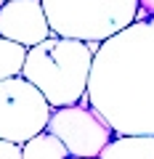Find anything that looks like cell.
<instances>
[{
	"mask_svg": "<svg viewBox=\"0 0 154 159\" xmlns=\"http://www.w3.org/2000/svg\"><path fill=\"white\" fill-rule=\"evenodd\" d=\"M53 106L21 74L0 80V138L19 146L48 127Z\"/></svg>",
	"mask_w": 154,
	"mask_h": 159,
	"instance_id": "277c9868",
	"label": "cell"
},
{
	"mask_svg": "<svg viewBox=\"0 0 154 159\" xmlns=\"http://www.w3.org/2000/svg\"><path fill=\"white\" fill-rule=\"evenodd\" d=\"M69 159H74V157H69Z\"/></svg>",
	"mask_w": 154,
	"mask_h": 159,
	"instance_id": "4fadbf2b",
	"label": "cell"
},
{
	"mask_svg": "<svg viewBox=\"0 0 154 159\" xmlns=\"http://www.w3.org/2000/svg\"><path fill=\"white\" fill-rule=\"evenodd\" d=\"M0 159H21V146L0 138Z\"/></svg>",
	"mask_w": 154,
	"mask_h": 159,
	"instance_id": "30bf717a",
	"label": "cell"
},
{
	"mask_svg": "<svg viewBox=\"0 0 154 159\" xmlns=\"http://www.w3.org/2000/svg\"><path fill=\"white\" fill-rule=\"evenodd\" d=\"M91 69L93 53L85 43L51 34L27 51L21 77L29 80L53 109H61L82 101Z\"/></svg>",
	"mask_w": 154,
	"mask_h": 159,
	"instance_id": "7a4b0ae2",
	"label": "cell"
},
{
	"mask_svg": "<svg viewBox=\"0 0 154 159\" xmlns=\"http://www.w3.org/2000/svg\"><path fill=\"white\" fill-rule=\"evenodd\" d=\"M45 130L56 135L67 146L69 157L74 159H98V154L114 138V130L85 101L74 103V106L53 109Z\"/></svg>",
	"mask_w": 154,
	"mask_h": 159,
	"instance_id": "5b68a950",
	"label": "cell"
},
{
	"mask_svg": "<svg viewBox=\"0 0 154 159\" xmlns=\"http://www.w3.org/2000/svg\"><path fill=\"white\" fill-rule=\"evenodd\" d=\"M56 37L104 43L138 19V0H43Z\"/></svg>",
	"mask_w": 154,
	"mask_h": 159,
	"instance_id": "3957f363",
	"label": "cell"
},
{
	"mask_svg": "<svg viewBox=\"0 0 154 159\" xmlns=\"http://www.w3.org/2000/svg\"><path fill=\"white\" fill-rule=\"evenodd\" d=\"M98 159H154V135H114Z\"/></svg>",
	"mask_w": 154,
	"mask_h": 159,
	"instance_id": "52a82bcc",
	"label": "cell"
},
{
	"mask_svg": "<svg viewBox=\"0 0 154 159\" xmlns=\"http://www.w3.org/2000/svg\"><path fill=\"white\" fill-rule=\"evenodd\" d=\"M51 34L43 0H8L0 6V37L13 40L24 48H35Z\"/></svg>",
	"mask_w": 154,
	"mask_h": 159,
	"instance_id": "8992f818",
	"label": "cell"
},
{
	"mask_svg": "<svg viewBox=\"0 0 154 159\" xmlns=\"http://www.w3.org/2000/svg\"><path fill=\"white\" fill-rule=\"evenodd\" d=\"M82 101L114 135H154V16L101 43Z\"/></svg>",
	"mask_w": 154,
	"mask_h": 159,
	"instance_id": "6da1fadb",
	"label": "cell"
},
{
	"mask_svg": "<svg viewBox=\"0 0 154 159\" xmlns=\"http://www.w3.org/2000/svg\"><path fill=\"white\" fill-rule=\"evenodd\" d=\"M138 8H141L146 16H154V0H138Z\"/></svg>",
	"mask_w": 154,
	"mask_h": 159,
	"instance_id": "8fae6325",
	"label": "cell"
},
{
	"mask_svg": "<svg viewBox=\"0 0 154 159\" xmlns=\"http://www.w3.org/2000/svg\"><path fill=\"white\" fill-rule=\"evenodd\" d=\"M27 51L29 48L19 45L13 40L0 37V80H11L21 74L24 61H27Z\"/></svg>",
	"mask_w": 154,
	"mask_h": 159,
	"instance_id": "9c48e42d",
	"label": "cell"
},
{
	"mask_svg": "<svg viewBox=\"0 0 154 159\" xmlns=\"http://www.w3.org/2000/svg\"><path fill=\"white\" fill-rule=\"evenodd\" d=\"M21 159H69V151L56 135L43 130L21 146Z\"/></svg>",
	"mask_w": 154,
	"mask_h": 159,
	"instance_id": "ba28073f",
	"label": "cell"
},
{
	"mask_svg": "<svg viewBox=\"0 0 154 159\" xmlns=\"http://www.w3.org/2000/svg\"><path fill=\"white\" fill-rule=\"evenodd\" d=\"M3 3H8V0H0V6H3Z\"/></svg>",
	"mask_w": 154,
	"mask_h": 159,
	"instance_id": "7c38bea8",
	"label": "cell"
}]
</instances>
